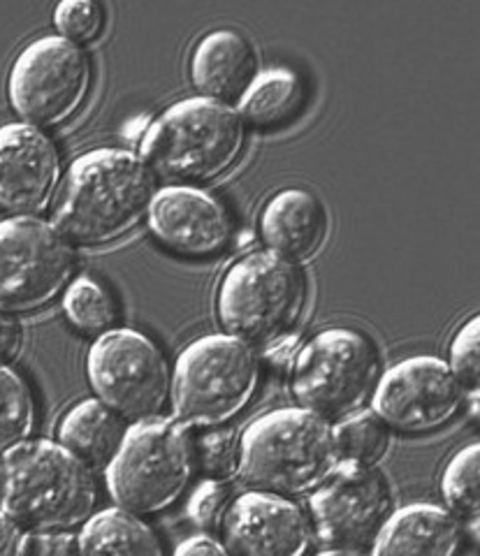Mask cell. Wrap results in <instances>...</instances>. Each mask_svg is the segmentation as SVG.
<instances>
[{"label":"cell","instance_id":"obj_12","mask_svg":"<svg viewBox=\"0 0 480 556\" xmlns=\"http://www.w3.org/2000/svg\"><path fill=\"white\" fill-rule=\"evenodd\" d=\"M465 402L462 382L445 364L432 355H414L392 364L381 374L371 396L374 413L404 433H427L449 425Z\"/></svg>","mask_w":480,"mask_h":556},{"label":"cell","instance_id":"obj_30","mask_svg":"<svg viewBox=\"0 0 480 556\" xmlns=\"http://www.w3.org/2000/svg\"><path fill=\"white\" fill-rule=\"evenodd\" d=\"M228 490L218 480H204L188 501V517L202 529H220L223 515L228 510Z\"/></svg>","mask_w":480,"mask_h":556},{"label":"cell","instance_id":"obj_19","mask_svg":"<svg viewBox=\"0 0 480 556\" xmlns=\"http://www.w3.org/2000/svg\"><path fill=\"white\" fill-rule=\"evenodd\" d=\"M462 545L457 519L432 503H410L392 513L376 535L371 556H455Z\"/></svg>","mask_w":480,"mask_h":556},{"label":"cell","instance_id":"obj_10","mask_svg":"<svg viewBox=\"0 0 480 556\" xmlns=\"http://www.w3.org/2000/svg\"><path fill=\"white\" fill-rule=\"evenodd\" d=\"M93 84L87 51L61 35H45L14 59L8 96L14 112L33 128H56L73 118Z\"/></svg>","mask_w":480,"mask_h":556},{"label":"cell","instance_id":"obj_27","mask_svg":"<svg viewBox=\"0 0 480 556\" xmlns=\"http://www.w3.org/2000/svg\"><path fill=\"white\" fill-rule=\"evenodd\" d=\"M195 462L200 464L202 473L207 480L226 482L228 478L239 473V462H242V445L230 429H207L195 441Z\"/></svg>","mask_w":480,"mask_h":556},{"label":"cell","instance_id":"obj_35","mask_svg":"<svg viewBox=\"0 0 480 556\" xmlns=\"http://www.w3.org/2000/svg\"><path fill=\"white\" fill-rule=\"evenodd\" d=\"M265 357L274 364V367H293V362L298 357V348H295V339L288 337L283 341H277L274 345L265 348Z\"/></svg>","mask_w":480,"mask_h":556},{"label":"cell","instance_id":"obj_7","mask_svg":"<svg viewBox=\"0 0 480 556\" xmlns=\"http://www.w3.org/2000/svg\"><path fill=\"white\" fill-rule=\"evenodd\" d=\"M195 468V441L179 420L137 422L108 466V490L137 517L156 515L184 496Z\"/></svg>","mask_w":480,"mask_h":556},{"label":"cell","instance_id":"obj_8","mask_svg":"<svg viewBox=\"0 0 480 556\" xmlns=\"http://www.w3.org/2000/svg\"><path fill=\"white\" fill-rule=\"evenodd\" d=\"M290 371L300 408L337 425L363 410L374 396L381 362L363 332L332 327L300 348Z\"/></svg>","mask_w":480,"mask_h":556},{"label":"cell","instance_id":"obj_13","mask_svg":"<svg viewBox=\"0 0 480 556\" xmlns=\"http://www.w3.org/2000/svg\"><path fill=\"white\" fill-rule=\"evenodd\" d=\"M390 508V486L376 468L339 466L308 498L320 543L344 552L374 545L392 515Z\"/></svg>","mask_w":480,"mask_h":556},{"label":"cell","instance_id":"obj_11","mask_svg":"<svg viewBox=\"0 0 480 556\" xmlns=\"http://www.w3.org/2000/svg\"><path fill=\"white\" fill-rule=\"evenodd\" d=\"M75 253L54 225L33 216L0 220V308L28 313L73 283Z\"/></svg>","mask_w":480,"mask_h":556},{"label":"cell","instance_id":"obj_18","mask_svg":"<svg viewBox=\"0 0 480 556\" xmlns=\"http://www.w3.org/2000/svg\"><path fill=\"white\" fill-rule=\"evenodd\" d=\"M258 77V54L235 28H216L198 40L191 54V81L202 98L228 104Z\"/></svg>","mask_w":480,"mask_h":556},{"label":"cell","instance_id":"obj_34","mask_svg":"<svg viewBox=\"0 0 480 556\" xmlns=\"http://www.w3.org/2000/svg\"><path fill=\"white\" fill-rule=\"evenodd\" d=\"M175 556H232L226 545L218 543L212 535H193L184 541Z\"/></svg>","mask_w":480,"mask_h":556},{"label":"cell","instance_id":"obj_21","mask_svg":"<svg viewBox=\"0 0 480 556\" xmlns=\"http://www.w3.org/2000/svg\"><path fill=\"white\" fill-rule=\"evenodd\" d=\"M77 541L79 556H165L156 531L124 508L96 513Z\"/></svg>","mask_w":480,"mask_h":556},{"label":"cell","instance_id":"obj_37","mask_svg":"<svg viewBox=\"0 0 480 556\" xmlns=\"http://www.w3.org/2000/svg\"><path fill=\"white\" fill-rule=\"evenodd\" d=\"M316 556H363V554H357V552H344V549H328V552H320V554H316Z\"/></svg>","mask_w":480,"mask_h":556},{"label":"cell","instance_id":"obj_31","mask_svg":"<svg viewBox=\"0 0 480 556\" xmlns=\"http://www.w3.org/2000/svg\"><path fill=\"white\" fill-rule=\"evenodd\" d=\"M26 556H79V541L67 531H42L30 535Z\"/></svg>","mask_w":480,"mask_h":556},{"label":"cell","instance_id":"obj_4","mask_svg":"<svg viewBox=\"0 0 480 556\" xmlns=\"http://www.w3.org/2000/svg\"><path fill=\"white\" fill-rule=\"evenodd\" d=\"M239 478L251 490L298 496L316 492L341 466L334 427L304 408H279L253 420L239 439Z\"/></svg>","mask_w":480,"mask_h":556},{"label":"cell","instance_id":"obj_9","mask_svg":"<svg viewBox=\"0 0 480 556\" xmlns=\"http://www.w3.org/2000/svg\"><path fill=\"white\" fill-rule=\"evenodd\" d=\"M87 371L91 388L105 406L126 422L161 417L173 402V371L161 348L147 334L114 327L100 334L89 351Z\"/></svg>","mask_w":480,"mask_h":556},{"label":"cell","instance_id":"obj_24","mask_svg":"<svg viewBox=\"0 0 480 556\" xmlns=\"http://www.w3.org/2000/svg\"><path fill=\"white\" fill-rule=\"evenodd\" d=\"M36 417V399L28 382L8 364H0V455L28 441Z\"/></svg>","mask_w":480,"mask_h":556},{"label":"cell","instance_id":"obj_3","mask_svg":"<svg viewBox=\"0 0 480 556\" xmlns=\"http://www.w3.org/2000/svg\"><path fill=\"white\" fill-rule=\"evenodd\" d=\"M247 126L230 104L186 98L167 108L144 130L142 161L153 177L173 186H198L218 179L242 155Z\"/></svg>","mask_w":480,"mask_h":556},{"label":"cell","instance_id":"obj_15","mask_svg":"<svg viewBox=\"0 0 480 556\" xmlns=\"http://www.w3.org/2000/svg\"><path fill=\"white\" fill-rule=\"evenodd\" d=\"M149 228L167 251L204 260L228 249L232 218L226 204L193 186H167L153 198Z\"/></svg>","mask_w":480,"mask_h":556},{"label":"cell","instance_id":"obj_1","mask_svg":"<svg viewBox=\"0 0 480 556\" xmlns=\"http://www.w3.org/2000/svg\"><path fill=\"white\" fill-rule=\"evenodd\" d=\"M156 193V177L140 155L124 149L89 151L65 172L54 228L75 247L116 241L149 216Z\"/></svg>","mask_w":480,"mask_h":556},{"label":"cell","instance_id":"obj_29","mask_svg":"<svg viewBox=\"0 0 480 556\" xmlns=\"http://www.w3.org/2000/svg\"><path fill=\"white\" fill-rule=\"evenodd\" d=\"M451 369L462 386L480 390V313L457 329L451 343Z\"/></svg>","mask_w":480,"mask_h":556},{"label":"cell","instance_id":"obj_20","mask_svg":"<svg viewBox=\"0 0 480 556\" xmlns=\"http://www.w3.org/2000/svg\"><path fill=\"white\" fill-rule=\"evenodd\" d=\"M128 433L126 420L100 399H84L63 415L59 443L87 466H110Z\"/></svg>","mask_w":480,"mask_h":556},{"label":"cell","instance_id":"obj_17","mask_svg":"<svg viewBox=\"0 0 480 556\" xmlns=\"http://www.w3.org/2000/svg\"><path fill=\"white\" fill-rule=\"evenodd\" d=\"M330 235V218L323 202L304 188H286L261 214V237L269 253L298 267L312 263Z\"/></svg>","mask_w":480,"mask_h":556},{"label":"cell","instance_id":"obj_16","mask_svg":"<svg viewBox=\"0 0 480 556\" xmlns=\"http://www.w3.org/2000/svg\"><path fill=\"white\" fill-rule=\"evenodd\" d=\"M61 179L56 144L28 124L0 128V206L16 216L38 214Z\"/></svg>","mask_w":480,"mask_h":556},{"label":"cell","instance_id":"obj_33","mask_svg":"<svg viewBox=\"0 0 480 556\" xmlns=\"http://www.w3.org/2000/svg\"><path fill=\"white\" fill-rule=\"evenodd\" d=\"M24 327L14 318V313L0 308V364L12 362L22 353Z\"/></svg>","mask_w":480,"mask_h":556},{"label":"cell","instance_id":"obj_14","mask_svg":"<svg viewBox=\"0 0 480 556\" xmlns=\"http://www.w3.org/2000/svg\"><path fill=\"white\" fill-rule=\"evenodd\" d=\"M223 545L232 556H304L312 547V521L286 496L249 490L220 521Z\"/></svg>","mask_w":480,"mask_h":556},{"label":"cell","instance_id":"obj_6","mask_svg":"<svg viewBox=\"0 0 480 556\" xmlns=\"http://www.w3.org/2000/svg\"><path fill=\"white\" fill-rule=\"evenodd\" d=\"M261 386L255 348L230 334L188 343L173 371L175 420L184 427L216 429L242 413Z\"/></svg>","mask_w":480,"mask_h":556},{"label":"cell","instance_id":"obj_32","mask_svg":"<svg viewBox=\"0 0 480 556\" xmlns=\"http://www.w3.org/2000/svg\"><path fill=\"white\" fill-rule=\"evenodd\" d=\"M30 535L20 521L0 510V556H26Z\"/></svg>","mask_w":480,"mask_h":556},{"label":"cell","instance_id":"obj_36","mask_svg":"<svg viewBox=\"0 0 480 556\" xmlns=\"http://www.w3.org/2000/svg\"><path fill=\"white\" fill-rule=\"evenodd\" d=\"M467 404H469V413L473 420L480 422V390H473L469 396H467Z\"/></svg>","mask_w":480,"mask_h":556},{"label":"cell","instance_id":"obj_28","mask_svg":"<svg viewBox=\"0 0 480 556\" xmlns=\"http://www.w3.org/2000/svg\"><path fill=\"white\" fill-rule=\"evenodd\" d=\"M54 24L61 38L81 47L100 38L105 28V8L93 0H63L54 10Z\"/></svg>","mask_w":480,"mask_h":556},{"label":"cell","instance_id":"obj_5","mask_svg":"<svg viewBox=\"0 0 480 556\" xmlns=\"http://www.w3.org/2000/svg\"><path fill=\"white\" fill-rule=\"evenodd\" d=\"M304 304L302 269L269 251H253L223 276L216 306L226 334L265 351L293 334Z\"/></svg>","mask_w":480,"mask_h":556},{"label":"cell","instance_id":"obj_2","mask_svg":"<svg viewBox=\"0 0 480 556\" xmlns=\"http://www.w3.org/2000/svg\"><path fill=\"white\" fill-rule=\"evenodd\" d=\"M98 484L91 466L51 441H26L0 462V510L24 529L67 531L96 515Z\"/></svg>","mask_w":480,"mask_h":556},{"label":"cell","instance_id":"obj_23","mask_svg":"<svg viewBox=\"0 0 480 556\" xmlns=\"http://www.w3.org/2000/svg\"><path fill=\"white\" fill-rule=\"evenodd\" d=\"M341 466L376 468L390 450V427L374 410H359L334 425Z\"/></svg>","mask_w":480,"mask_h":556},{"label":"cell","instance_id":"obj_25","mask_svg":"<svg viewBox=\"0 0 480 556\" xmlns=\"http://www.w3.org/2000/svg\"><path fill=\"white\" fill-rule=\"evenodd\" d=\"M63 311L79 332L84 334H105L114 329L116 304L112 292L98 283L96 278L81 276L67 286L63 298Z\"/></svg>","mask_w":480,"mask_h":556},{"label":"cell","instance_id":"obj_26","mask_svg":"<svg viewBox=\"0 0 480 556\" xmlns=\"http://www.w3.org/2000/svg\"><path fill=\"white\" fill-rule=\"evenodd\" d=\"M449 508L462 517H480V443L462 447L449 462L441 480Z\"/></svg>","mask_w":480,"mask_h":556},{"label":"cell","instance_id":"obj_22","mask_svg":"<svg viewBox=\"0 0 480 556\" xmlns=\"http://www.w3.org/2000/svg\"><path fill=\"white\" fill-rule=\"evenodd\" d=\"M304 84L298 73L288 67H274L258 73L247 93L237 102V114L244 126L274 130L293 121L304 104Z\"/></svg>","mask_w":480,"mask_h":556}]
</instances>
